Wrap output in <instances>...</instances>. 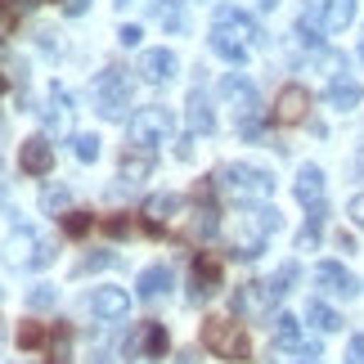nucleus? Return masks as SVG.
I'll use <instances>...</instances> for the list:
<instances>
[{
  "instance_id": "obj_1",
  "label": "nucleus",
  "mask_w": 364,
  "mask_h": 364,
  "mask_svg": "<svg viewBox=\"0 0 364 364\" xmlns=\"http://www.w3.org/2000/svg\"><path fill=\"white\" fill-rule=\"evenodd\" d=\"M274 230H279V212H274V207H239V212L230 216V225H225L230 252L243 257V261H257Z\"/></svg>"
},
{
  "instance_id": "obj_2",
  "label": "nucleus",
  "mask_w": 364,
  "mask_h": 364,
  "mask_svg": "<svg viewBox=\"0 0 364 364\" xmlns=\"http://www.w3.org/2000/svg\"><path fill=\"white\" fill-rule=\"evenodd\" d=\"M212 185L220 193H230L234 203H265L274 193V176L261 171V166H252V162H225L212 176Z\"/></svg>"
},
{
  "instance_id": "obj_3",
  "label": "nucleus",
  "mask_w": 364,
  "mask_h": 364,
  "mask_svg": "<svg viewBox=\"0 0 364 364\" xmlns=\"http://www.w3.org/2000/svg\"><path fill=\"white\" fill-rule=\"evenodd\" d=\"M203 346L212 355H220V360H252V342H247V333L239 328V324H230V319H207L203 324Z\"/></svg>"
},
{
  "instance_id": "obj_4",
  "label": "nucleus",
  "mask_w": 364,
  "mask_h": 364,
  "mask_svg": "<svg viewBox=\"0 0 364 364\" xmlns=\"http://www.w3.org/2000/svg\"><path fill=\"white\" fill-rule=\"evenodd\" d=\"M126 108H131V81H126L117 68H104V73L95 77V113L117 122V117H126Z\"/></svg>"
},
{
  "instance_id": "obj_5",
  "label": "nucleus",
  "mask_w": 364,
  "mask_h": 364,
  "mask_svg": "<svg viewBox=\"0 0 364 364\" xmlns=\"http://www.w3.org/2000/svg\"><path fill=\"white\" fill-rule=\"evenodd\" d=\"M220 95L234 104V113H239V131L243 135H261V104H257V90H252V81L230 73L220 81Z\"/></svg>"
},
{
  "instance_id": "obj_6",
  "label": "nucleus",
  "mask_w": 364,
  "mask_h": 364,
  "mask_svg": "<svg viewBox=\"0 0 364 364\" xmlns=\"http://www.w3.org/2000/svg\"><path fill=\"white\" fill-rule=\"evenodd\" d=\"M131 149H144V153H153L162 144L166 135H171V113L166 108H139V113H131Z\"/></svg>"
},
{
  "instance_id": "obj_7",
  "label": "nucleus",
  "mask_w": 364,
  "mask_h": 364,
  "mask_svg": "<svg viewBox=\"0 0 364 364\" xmlns=\"http://www.w3.org/2000/svg\"><path fill=\"white\" fill-rule=\"evenodd\" d=\"M5 261L14 270H41V265H50V243H41L32 230H18L5 247Z\"/></svg>"
},
{
  "instance_id": "obj_8",
  "label": "nucleus",
  "mask_w": 364,
  "mask_h": 364,
  "mask_svg": "<svg viewBox=\"0 0 364 364\" xmlns=\"http://www.w3.org/2000/svg\"><path fill=\"white\" fill-rule=\"evenodd\" d=\"M212 32H220V36H234L239 46H257V41H261V27L252 23L243 9H234V5H220V9H216V23H212Z\"/></svg>"
},
{
  "instance_id": "obj_9",
  "label": "nucleus",
  "mask_w": 364,
  "mask_h": 364,
  "mask_svg": "<svg viewBox=\"0 0 364 364\" xmlns=\"http://www.w3.org/2000/svg\"><path fill=\"white\" fill-rule=\"evenodd\" d=\"M166 346H171L166 328L149 319V324H139V328H135V338L126 342V355H149V360H162V355H166Z\"/></svg>"
},
{
  "instance_id": "obj_10",
  "label": "nucleus",
  "mask_w": 364,
  "mask_h": 364,
  "mask_svg": "<svg viewBox=\"0 0 364 364\" xmlns=\"http://www.w3.org/2000/svg\"><path fill=\"white\" fill-rule=\"evenodd\" d=\"M315 284L324 292H333V297H355V292H360L355 274L346 270V265H338V261H319L315 265Z\"/></svg>"
},
{
  "instance_id": "obj_11",
  "label": "nucleus",
  "mask_w": 364,
  "mask_h": 364,
  "mask_svg": "<svg viewBox=\"0 0 364 364\" xmlns=\"http://www.w3.org/2000/svg\"><path fill=\"white\" fill-rule=\"evenodd\" d=\"M306 108H311V90L306 86H284L274 100V122L279 126H297L306 117Z\"/></svg>"
},
{
  "instance_id": "obj_12",
  "label": "nucleus",
  "mask_w": 364,
  "mask_h": 364,
  "mask_svg": "<svg viewBox=\"0 0 364 364\" xmlns=\"http://www.w3.org/2000/svg\"><path fill=\"white\" fill-rule=\"evenodd\" d=\"M18 166H23L27 176H50L54 171V144H50L46 135H32L23 144V153H18Z\"/></svg>"
},
{
  "instance_id": "obj_13",
  "label": "nucleus",
  "mask_w": 364,
  "mask_h": 364,
  "mask_svg": "<svg viewBox=\"0 0 364 364\" xmlns=\"http://www.w3.org/2000/svg\"><path fill=\"white\" fill-rule=\"evenodd\" d=\"M176 54L171 50H144L139 54V63H135V73L144 77V81H153V86H162V81H171L176 77Z\"/></svg>"
},
{
  "instance_id": "obj_14",
  "label": "nucleus",
  "mask_w": 364,
  "mask_h": 364,
  "mask_svg": "<svg viewBox=\"0 0 364 364\" xmlns=\"http://www.w3.org/2000/svg\"><path fill=\"white\" fill-rule=\"evenodd\" d=\"M193 301H207V297H212V292L220 288V261L216 257H207V252H198V261H193Z\"/></svg>"
},
{
  "instance_id": "obj_15",
  "label": "nucleus",
  "mask_w": 364,
  "mask_h": 364,
  "mask_svg": "<svg viewBox=\"0 0 364 364\" xmlns=\"http://www.w3.org/2000/svg\"><path fill=\"white\" fill-rule=\"evenodd\" d=\"M180 212H185V203H180L176 193H158V198L144 203V216H149V230H153V234L171 230V220H176Z\"/></svg>"
},
{
  "instance_id": "obj_16",
  "label": "nucleus",
  "mask_w": 364,
  "mask_h": 364,
  "mask_svg": "<svg viewBox=\"0 0 364 364\" xmlns=\"http://www.w3.org/2000/svg\"><path fill=\"white\" fill-rule=\"evenodd\" d=\"M90 311L100 315V319H126L131 297H126V288H95L90 292Z\"/></svg>"
},
{
  "instance_id": "obj_17",
  "label": "nucleus",
  "mask_w": 364,
  "mask_h": 364,
  "mask_svg": "<svg viewBox=\"0 0 364 364\" xmlns=\"http://www.w3.org/2000/svg\"><path fill=\"white\" fill-rule=\"evenodd\" d=\"M274 342L284 346V351L319 355V342H306V338H301V328H297V319H292V315H279V319H274Z\"/></svg>"
},
{
  "instance_id": "obj_18",
  "label": "nucleus",
  "mask_w": 364,
  "mask_h": 364,
  "mask_svg": "<svg viewBox=\"0 0 364 364\" xmlns=\"http://www.w3.org/2000/svg\"><path fill=\"white\" fill-rule=\"evenodd\" d=\"M360 100H364L360 81H351V77H333V81H328V104H333V108L351 113V108H360Z\"/></svg>"
},
{
  "instance_id": "obj_19",
  "label": "nucleus",
  "mask_w": 364,
  "mask_h": 364,
  "mask_svg": "<svg viewBox=\"0 0 364 364\" xmlns=\"http://www.w3.org/2000/svg\"><path fill=\"white\" fill-rule=\"evenodd\" d=\"M135 288H139L144 301H158V297H166V288H171V270H166V265H149V270L135 279Z\"/></svg>"
},
{
  "instance_id": "obj_20",
  "label": "nucleus",
  "mask_w": 364,
  "mask_h": 364,
  "mask_svg": "<svg viewBox=\"0 0 364 364\" xmlns=\"http://www.w3.org/2000/svg\"><path fill=\"white\" fill-rule=\"evenodd\" d=\"M297 198L306 207L324 203V171H319V166H301V171H297Z\"/></svg>"
},
{
  "instance_id": "obj_21",
  "label": "nucleus",
  "mask_w": 364,
  "mask_h": 364,
  "mask_svg": "<svg viewBox=\"0 0 364 364\" xmlns=\"http://www.w3.org/2000/svg\"><path fill=\"white\" fill-rule=\"evenodd\" d=\"M270 288H265V284H247L243 292H239V297H234V311H239V315H265V311H270Z\"/></svg>"
},
{
  "instance_id": "obj_22",
  "label": "nucleus",
  "mask_w": 364,
  "mask_h": 364,
  "mask_svg": "<svg viewBox=\"0 0 364 364\" xmlns=\"http://www.w3.org/2000/svg\"><path fill=\"white\" fill-rule=\"evenodd\" d=\"M149 171H153V153H144V149L122 153V180H126V185H139Z\"/></svg>"
},
{
  "instance_id": "obj_23",
  "label": "nucleus",
  "mask_w": 364,
  "mask_h": 364,
  "mask_svg": "<svg viewBox=\"0 0 364 364\" xmlns=\"http://www.w3.org/2000/svg\"><path fill=\"white\" fill-rule=\"evenodd\" d=\"M189 126H193V131H203V135H212V131H216V113H212V104H207V95H203V90H193V95H189Z\"/></svg>"
},
{
  "instance_id": "obj_24",
  "label": "nucleus",
  "mask_w": 364,
  "mask_h": 364,
  "mask_svg": "<svg viewBox=\"0 0 364 364\" xmlns=\"http://www.w3.org/2000/svg\"><path fill=\"white\" fill-rule=\"evenodd\" d=\"M355 18V0H328L324 5V32H342Z\"/></svg>"
},
{
  "instance_id": "obj_25",
  "label": "nucleus",
  "mask_w": 364,
  "mask_h": 364,
  "mask_svg": "<svg viewBox=\"0 0 364 364\" xmlns=\"http://www.w3.org/2000/svg\"><path fill=\"white\" fill-rule=\"evenodd\" d=\"M306 319H311L319 333H338L342 328V315L333 311V306H324V301H306Z\"/></svg>"
},
{
  "instance_id": "obj_26",
  "label": "nucleus",
  "mask_w": 364,
  "mask_h": 364,
  "mask_svg": "<svg viewBox=\"0 0 364 364\" xmlns=\"http://www.w3.org/2000/svg\"><path fill=\"white\" fill-rule=\"evenodd\" d=\"M319 230H324V203L311 207V216H306V230L297 234V247H301V252H311V247L319 243Z\"/></svg>"
},
{
  "instance_id": "obj_27",
  "label": "nucleus",
  "mask_w": 364,
  "mask_h": 364,
  "mask_svg": "<svg viewBox=\"0 0 364 364\" xmlns=\"http://www.w3.org/2000/svg\"><path fill=\"white\" fill-rule=\"evenodd\" d=\"M50 338H54V333H46V324H32V319L18 324V346H23V351H36V346H46Z\"/></svg>"
},
{
  "instance_id": "obj_28",
  "label": "nucleus",
  "mask_w": 364,
  "mask_h": 364,
  "mask_svg": "<svg viewBox=\"0 0 364 364\" xmlns=\"http://www.w3.org/2000/svg\"><path fill=\"white\" fill-rule=\"evenodd\" d=\"M212 50L220 54V59H230V63H243L247 59V46H239L234 36H220V32H212Z\"/></svg>"
},
{
  "instance_id": "obj_29",
  "label": "nucleus",
  "mask_w": 364,
  "mask_h": 364,
  "mask_svg": "<svg viewBox=\"0 0 364 364\" xmlns=\"http://www.w3.org/2000/svg\"><path fill=\"white\" fill-rule=\"evenodd\" d=\"M73 153L81 162H95V158H100V135H86V131L73 135Z\"/></svg>"
},
{
  "instance_id": "obj_30",
  "label": "nucleus",
  "mask_w": 364,
  "mask_h": 364,
  "mask_svg": "<svg viewBox=\"0 0 364 364\" xmlns=\"http://www.w3.org/2000/svg\"><path fill=\"white\" fill-rule=\"evenodd\" d=\"M68 342H73V333L59 324V328H54V338H50V364H68Z\"/></svg>"
},
{
  "instance_id": "obj_31",
  "label": "nucleus",
  "mask_w": 364,
  "mask_h": 364,
  "mask_svg": "<svg viewBox=\"0 0 364 364\" xmlns=\"http://www.w3.org/2000/svg\"><path fill=\"white\" fill-rule=\"evenodd\" d=\"M292 279H297V265H284V270H279V274L270 279V284H265V288H270V297H274V301H279V297L288 292V284H292Z\"/></svg>"
},
{
  "instance_id": "obj_32",
  "label": "nucleus",
  "mask_w": 364,
  "mask_h": 364,
  "mask_svg": "<svg viewBox=\"0 0 364 364\" xmlns=\"http://www.w3.org/2000/svg\"><path fill=\"white\" fill-rule=\"evenodd\" d=\"M54 297H59V292H54L50 284H36L32 292H27V306H32V311H46V306H54Z\"/></svg>"
},
{
  "instance_id": "obj_33",
  "label": "nucleus",
  "mask_w": 364,
  "mask_h": 364,
  "mask_svg": "<svg viewBox=\"0 0 364 364\" xmlns=\"http://www.w3.org/2000/svg\"><path fill=\"white\" fill-rule=\"evenodd\" d=\"M86 230H90V216L86 212H68L63 216V234H68V239H81Z\"/></svg>"
},
{
  "instance_id": "obj_34",
  "label": "nucleus",
  "mask_w": 364,
  "mask_h": 364,
  "mask_svg": "<svg viewBox=\"0 0 364 364\" xmlns=\"http://www.w3.org/2000/svg\"><path fill=\"white\" fill-rule=\"evenodd\" d=\"M108 265H117L113 252H95V257H86V265H81V270H108Z\"/></svg>"
},
{
  "instance_id": "obj_35",
  "label": "nucleus",
  "mask_w": 364,
  "mask_h": 364,
  "mask_svg": "<svg viewBox=\"0 0 364 364\" xmlns=\"http://www.w3.org/2000/svg\"><path fill=\"white\" fill-rule=\"evenodd\" d=\"M68 203V189H46L41 193V207H46V212H54V207H63Z\"/></svg>"
},
{
  "instance_id": "obj_36",
  "label": "nucleus",
  "mask_w": 364,
  "mask_h": 364,
  "mask_svg": "<svg viewBox=\"0 0 364 364\" xmlns=\"http://www.w3.org/2000/svg\"><path fill=\"white\" fill-rule=\"evenodd\" d=\"M346 364H364V338H351V342H346Z\"/></svg>"
},
{
  "instance_id": "obj_37",
  "label": "nucleus",
  "mask_w": 364,
  "mask_h": 364,
  "mask_svg": "<svg viewBox=\"0 0 364 364\" xmlns=\"http://www.w3.org/2000/svg\"><path fill=\"white\" fill-rule=\"evenodd\" d=\"M104 230L113 234V239H122V234H131V220H126V216H113V220H104Z\"/></svg>"
},
{
  "instance_id": "obj_38",
  "label": "nucleus",
  "mask_w": 364,
  "mask_h": 364,
  "mask_svg": "<svg viewBox=\"0 0 364 364\" xmlns=\"http://www.w3.org/2000/svg\"><path fill=\"white\" fill-rule=\"evenodd\" d=\"M9 32H14V9L5 5V0H0V41H5Z\"/></svg>"
},
{
  "instance_id": "obj_39",
  "label": "nucleus",
  "mask_w": 364,
  "mask_h": 364,
  "mask_svg": "<svg viewBox=\"0 0 364 364\" xmlns=\"http://www.w3.org/2000/svg\"><path fill=\"white\" fill-rule=\"evenodd\" d=\"M346 212H351V220H355V225L364 230V193H355V198L346 203Z\"/></svg>"
},
{
  "instance_id": "obj_40",
  "label": "nucleus",
  "mask_w": 364,
  "mask_h": 364,
  "mask_svg": "<svg viewBox=\"0 0 364 364\" xmlns=\"http://www.w3.org/2000/svg\"><path fill=\"white\" fill-rule=\"evenodd\" d=\"M139 36H144V32H139L135 23H126L122 32H117V41H122V46H139Z\"/></svg>"
},
{
  "instance_id": "obj_41",
  "label": "nucleus",
  "mask_w": 364,
  "mask_h": 364,
  "mask_svg": "<svg viewBox=\"0 0 364 364\" xmlns=\"http://www.w3.org/2000/svg\"><path fill=\"white\" fill-rule=\"evenodd\" d=\"M90 0H63V14H86Z\"/></svg>"
},
{
  "instance_id": "obj_42",
  "label": "nucleus",
  "mask_w": 364,
  "mask_h": 364,
  "mask_svg": "<svg viewBox=\"0 0 364 364\" xmlns=\"http://www.w3.org/2000/svg\"><path fill=\"white\" fill-rule=\"evenodd\" d=\"M126 364H153V360L149 355H135V360H126Z\"/></svg>"
},
{
  "instance_id": "obj_43",
  "label": "nucleus",
  "mask_w": 364,
  "mask_h": 364,
  "mask_svg": "<svg viewBox=\"0 0 364 364\" xmlns=\"http://www.w3.org/2000/svg\"><path fill=\"white\" fill-rule=\"evenodd\" d=\"M355 166H360V176H364V149H360V158H355Z\"/></svg>"
},
{
  "instance_id": "obj_44",
  "label": "nucleus",
  "mask_w": 364,
  "mask_h": 364,
  "mask_svg": "<svg viewBox=\"0 0 364 364\" xmlns=\"http://www.w3.org/2000/svg\"><path fill=\"white\" fill-rule=\"evenodd\" d=\"M166 5H185V0H166Z\"/></svg>"
},
{
  "instance_id": "obj_45",
  "label": "nucleus",
  "mask_w": 364,
  "mask_h": 364,
  "mask_svg": "<svg viewBox=\"0 0 364 364\" xmlns=\"http://www.w3.org/2000/svg\"><path fill=\"white\" fill-rule=\"evenodd\" d=\"M261 5H265V9H270V5H274V0H261Z\"/></svg>"
},
{
  "instance_id": "obj_46",
  "label": "nucleus",
  "mask_w": 364,
  "mask_h": 364,
  "mask_svg": "<svg viewBox=\"0 0 364 364\" xmlns=\"http://www.w3.org/2000/svg\"><path fill=\"white\" fill-rule=\"evenodd\" d=\"M0 95H5V77H0Z\"/></svg>"
},
{
  "instance_id": "obj_47",
  "label": "nucleus",
  "mask_w": 364,
  "mask_h": 364,
  "mask_svg": "<svg viewBox=\"0 0 364 364\" xmlns=\"http://www.w3.org/2000/svg\"><path fill=\"white\" fill-rule=\"evenodd\" d=\"M117 5H131V0H117Z\"/></svg>"
},
{
  "instance_id": "obj_48",
  "label": "nucleus",
  "mask_w": 364,
  "mask_h": 364,
  "mask_svg": "<svg viewBox=\"0 0 364 364\" xmlns=\"http://www.w3.org/2000/svg\"><path fill=\"white\" fill-rule=\"evenodd\" d=\"M360 59H364V46H360Z\"/></svg>"
}]
</instances>
